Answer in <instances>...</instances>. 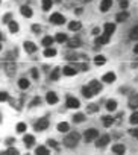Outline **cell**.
I'll return each mask as SVG.
<instances>
[{
	"label": "cell",
	"instance_id": "9a60e30c",
	"mask_svg": "<svg viewBox=\"0 0 138 155\" xmlns=\"http://www.w3.org/2000/svg\"><path fill=\"white\" fill-rule=\"evenodd\" d=\"M106 109H108V111H115V109H117V102L115 100H108L106 102Z\"/></svg>",
	"mask_w": 138,
	"mask_h": 155
},
{
	"label": "cell",
	"instance_id": "d590c367",
	"mask_svg": "<svg viewBox=\"0 0 138 155\" xmlns=\"http://www.w3.org/2000/svg\"><path fill=\"white\" fill-rule=\"evenodd\" d=\"M55 40H56L58 43H65V41H67V35H65V34H58Z\"/></svg>",
	"mask_w": 138,
	"mask_h": 155
},
{
	"label": "cell",
	"instance_id": "7c38bea8",
	"mask_svg": "<svg viewBox=\"0 0 138 155\" xmlns=\"http://www.w3.org/2000/svg\"><path fill=\"white\" fill-rule=\"evenodd\" d=\"M112 5V0H102V5H100V11L106 12Z\"/></svg>",
	"mask_w": 138,
	"mask_h": 155
},
{
	"label": "cell",
	"instance_id": "7402d4cb",
	"mask_svg": "<svg viewBox=\"0 0 138 155\" xmlns=\"http://www.w3.org/2000/svg\"><path fill=\"white\" fill-rule=\"evenodd\" d=\"M114 30H115V24H112V23H106V24H105V34L111 35Z\"/></svg>",
	"mask_w": 138,
	"mask_h": 155
},
{
	"label": "cell",
	"instance_id": "4fadbf2b",
	"mask_svg": "<svg viewBox=\"0 0 138 155\" xmlns=\"http://www.w3.org/2000/svg\"><path fill=\"white\" fill-rule=\"evenodd\" d=\"M58 131L59 132H68L70 131V125L67 122H61L59 125H58Z\"/></svg>",
	"mask_w": 138,
	"mask_h": 155
},
{
	"label": "cell",
	"instance_id": "f546056e",
	"mask_svg": "<svg viewBox=\"0 0 138 155\" xmlns=\"http://www.w3.org/2000/svg\"><path fill=\"white\" fill-rule=\"evenodd\" d=\"M18 87L21 88V90H26V88H28L29 87V81H28V79H20V81H18Z\"/></svg>",
	"mask_w": 138,
	"mask_h": 155
},
{
	"label": "cell",
	"instance_id": "680465c9",
	"mask_svg": "<svg viewBox=\"0 0 138 155\" xmlns=\"http://www.w3.org/2000/svg\"><path fill=\"white\" fill-rule=\"evenodd\" d=\"M0 49H2V44H0Z\"/></svg>",
	"mask_w": 138,
	"mask_h": 155
},
{
	"label": "cell",
	"instance_id": "836d02e7",
	"mask_svg": "<svg viewBox=\"0 0 138 155\" xmlns=\"http://www.w3.org/2000/svg\"><path fill=\"white\" fill-rule=\"evenodd\" d=\"M53 40H55V38H52V37H44V38H43V46L49 47V46L53 43Z\"/></svg>",
	"mask_w": 138,
	"mask_h": 155
},
{
	"label": "cell",
	"instance_id": "60d3db41",
	"mask_svg": "<svg viewBox=\"0 0 138 155\" xmlns=\"http://www.w3.org/2000/svg\"><path fill=\"white\" fill-rule=\"evenodd\" d=\"M17 131H18V132H24L26 131V123H18V125H17Z\"/></svg>",
	"mask_w": 138,
	"mask_h": 155
},
{
	"label": "cell",
	"instance_id": "ee69618b",
	"mask_svg": "<svg viewBox=\"0 0 138 155\" xmlns=\"http://www.w3.org/2000/svg\"><path fill=\"white\" fill-rule=\"evenodd\" d=\"M11 18H12V14H6L5 17H3V21H5V23H9Z\"/></svg>",
	"mask_w": 138,
	"mask_h": 155
},
{
	"label": "cell",
	"instance_id": "681fc988",
	"mask_svg": "<svg viewBox=\"0 0 138 155\" xmlns=\"http://www.w3.org/2000/svg\"><path fill=\"white\" fill-rule=\"evenodd\" d=\"M38 104H39V99H35V100L30 102V107H35V105H38Z\"/></svg>",
	"mask_w": 138,
	"mask_h": 155
},
{
	"label": "cell",
	"instance_id": "2e32d148",
	"mask_svg": "<svg viewBox=\"0 0 138 155\" xmlns=\"http://www.w3.org/2000/svg\"><path fill=\"white\" fill-rule=\"evenodd\" d=\"M81 44H82V43H81V40H79V38H72V40L68 41V47L74 49V47H79Z\"/></svg>",
	"mask_w": 138,
	"mask_h": 155
},
{
	"label": "cell",
	"instance_id": "bcb514c9",
	"mask_svg": "<svg viewBox=\"0 0 138 155\" xmlns=\"http://www.w3.org/2000/svg\"><path fill=\"white\" fill-rule=\"evenodd\" d=\"M129 134L133 135V137H138V128H137V129H131V131H129Z\"/></svg>",
	"mask_w": 138,
	"mask_h": 155
},
{
	"label": "cell",
	"instance_id": "c3c4849f",
	"mask_svg": "<svg viewBox=\"0 0 138 155\" xmlns=\"http://www.w3.org/2000/svg\"><path fill=\"white\" fill-rule=\"evenodd\" d=\"M32 76H34L35 79L38 78V70H37V69H32Z\"/></svg>",
	"mask_w": 138,
	"mask_h": 155
},
{
	"label": "cell",
	"instance_id": "816d5d0a",
	"mask_svg": "<svg viewBox=\"0 0 138 155\" xmlns=\"http://www.w3.org/2000/svg\"><path fill=\"white\" fill-rule=\"evenodd\" d=\"M12 143H14V139H8L6 140V144H12Z\"/></svg>",
	"mask_w": 138,
	"mask_h": 155
},
{
	"label": "cell",
	"instance_id": "ffe728a7",
	"mask_svg": "<svg viewBox=\"0 0 138 155\" xmlns=\"http://www.w3.org/2000/svg\"><path fill=\"white\" fill-rule=\"evenodd\" d=\"M21 14L29 18V17H32V9H30L29 6H26V5H24V6H21Z\"/></svg>",
	"mask_w": 138,
	"mask_h": 155
},
{
	"label": "cell",
	"instance_id": "44dd1931",
	"mask_svg": "<svg viewBox=\"0 0 138 155\" xmlns=\"http://www.w3.org/2000/svg\"><path fill=\"white\" fill-rule=\"evenodd\" d=\"M24 143H26L28 148H30V146L35 143V137L34 135H24Z\"/></svg>",
	"mask_w": 138,
	"mask_h": 155
},
{
	"label": "cell",
	"instance_id": "7dc6e473",
	"mask_svg": "<svg viewBox=\"0 0 138 155\" xmlns=\"http://www.w3.org/2000/svg\"><path fill=\"white\" fill-rule=\"evenodd\" d=\"M32 30H34V32H39V30H41V28H39L38 24H34V26H32Z\"/></svg>",
	"mask_w": 138,
	"mask_h": 155
},
{
	"label": "cell",
	"instance_id": "d6a6232c",
	"mask_svg": "<svg viewBox=\"0 0 138 155\" xmlns=\"http://www.w3.org/2000/svg\"><path fill=\"white\" fill-rule=\"evenodd\" d=\"M52 0H43V9L44 11H49V9H50V8H52Z\"/></svg>",
	"mask_w": 138,
	"mask_h": 155
},
{
	"label": "cell",
	"instance_id": "6da1fadb",
	"mask_svg": "<svg viewBox=\"0 0 138 155\" xmlns=\"http://www.w3.org/2000/svg\"><path fill=\"white\" fill-rule=\"evenodd\" d=\"M79 140H81V135H79L78 132H72V134H68L64 139V144L68 146V148H74V146L79 143Z\"/></svg>",
	"mask_w": 138,
	"mask_h": 155
},
{
	"label": "cell",
	"instance_id": "8fae6325",
	"mask_svg": "<svg viewBox=\"0 0 138 155\" xmlns=\"http://www.w3.org/2000/svg\"><path fill=\"white\" fill-rule=\"evenodd\" d=\"M24 49H26V52H29V53L37 52V46H35L34 43H30V41H26L24 43Z\"/></svg>",
	"mask_w": 138,
	"mask_h": 155
},
{
	"label": "cell",
	"instance_id": "d4e9b609",
	"mask_svg": "<svg viewBox=\"0 0 138 155\" xmlns=\"http://www.w3.org/2000/svg\"><path fill=\"white\" fill-rule=\"evenodd\" d=\"M87 111H88V114H94V113L99 111V107H97L96 104H91V105H88L87 107Z\"/></svg>",
	"mask_w": 138,
	"mask_h": 155
},
{
	"label": "cell",
	"instance_id": "7a4b0ae2",
	"mask_svg": "<svg viewBox=\"0 0 138 155\" xmlns=\"http://www.w3.org/2000/svg\"><path fill=\"white\" fill-rule=\"evenodd\" d=\"M83 137H85V141H93V140H96L97 137H99V131L97 129H87Z\"/></svg>",
	"mask_w": 138,
	"mask_h": 155
},
{
	"label": "cell",
	"instance_id": "52a82bcc",
	"mask_svg": "<svg viewBox=\"0 0 138 155\" xmlns=\"http://www.w3.org/2000/svg\"><path fill=\"white\" fill-rule=\"evenodd\" d=\"M5 70H6V73L9 75V76H12V75H15V70H17V65L14 61H9V63H6L5 65Z\"/></svg>",
	"mask_w": 138,
	"mask_h": 155
},
{
	"label": "cell",
	"instance_id": "ab89813d",
	"mask_svg": "<svg viewBox=\"0 0 138 155\" xmlns=\"http://www.w3.org/2000/svg\"><path fill=\"white\" fill-rule=\"evenodd\" d=\"M6 152H8V155H20V152H18V150H17L15 148H9V149L6 150Z\"/></svg>",
	"mask_w": 138,
	"mask_h": 155
},
{
	"label": "cell",
	"instance_id": "f907efd6",
	"mask_svg": "<svg viewBox=\"0 0 138 155\" xmlns=\"http://www.w3.org/2000/svg\"><path fill=\"white\" fill-rule=\"evenodd\" d=\"M93 34H94V35H99V34H100V29H99V28H94V29H93Z\"/></svg>",
	"mask_w": 138,
	"mask_h": 155
},
{
	"label": "cell",
	"instance_id": "7bdbcfd3",
	"mask_svg": "<svg viewBox=\"0 0 138 155\" xmlns=\"http://www.w3.org/2000/svg\"><path fill=\"white\" fill-rule=\"evenodd\" d=\"M120 6H122L123 9H126V8L129 6V2H127V0H122V2H120Z\"/></svg>",
	"mask_w": 138,
	"mask_h": 155
},
{
	"label": "cell",
	"instance_id": "f5cc1de1",
	"mask_svg": "<svg viewBox=\"0 0 138 155\" xmlns=\"http://www.w3.org/2000/svg\"><path fill=\"white\" fill-rule=\"evenodd\" d=\"M76 14H78V15L82 14V9H81V8H78V9H76Z\"/></svg>",
	"mask_w": 138,
	"mask_h": 155
},
{
	"label": "cell",
	"instance_id": "91938a15",
	"mask_svg": "<svg viewBox=\"0 0 138 155\" xmlns=\"http://www.w3.org/2000/svg\"><path fill=\"white\" fill-rule=\"evenodd\" d=\"M0 120H2V116H0Z\"/></svg>",
	"mask_w": 138,
	"mask_h": 155
},
{
	"label": "cell",
	"instance_id": "db71d44e",
	"mask_svg": "<svg viewBox=\"0 0 138 155\" xmlns=\"http://www.w3.org/2000/svg\"><path fill=\"white\" fill-rule=\"evenodd\" d=\"M133 52H135V53L138 55V44H137V46H135V49H133Z\"/></svg>",
	"mask_w": 138,
	"mask_h": 155
},
{
	"label": "cell",
	"instance_id": "6f0895ef",
	"mask_svg": "<svg viewBox=\"0 0 138 155\" xmlns=\"http://www.w3.org/2000/svg\"><path fill=\"white\" fill-rule=\"evenodd\" d=\"M0 40H2V34H0Z\"/></svg>",
	"mask_w": 138,
	"mask_h": 155
},
{
	"label": "cell",
	"instance_id": "277c9868",
	"mask_svg": "<svg viewBox=\"0 0 138 155\" xmlns=\"http://www.w3.org/2000/svg\"><path fill=\"white\" fill-rule=\"evenodd\" d=\"M50 21H52L53 24H64V23H65V18H64V15H61V14H58V12H55V14L50 15Z\"/></svg>",
	"mask_w": 138,
	"mask_h": 155
},
{
	"label": "cell",
	"instance_id": "f35d334b",
	"mask_svg": "<svg viewBox=\"0 0 138 155\" xmlns=\"http://www.w3.org/2000/svg\"><path fill=\"white\" fill-rule=\"evenodd\" d=\"M82 94L85 96V97H91L93 93L90 91V88H88V87H83V88H82Z\"/></svg>",
	"mask_w": 138,
	"mask_h": 155
},
{
	"label": "cell",
	"instance_id": "9c48e42d",
	"mask_svg": "<svg viewBox=\"0 0 138 155\" xmlns=\"http://www.w3.org/2000/svg\"><path fill=\"white\" fill-rule=\"evenodd\" d=\"M46 99H47V102H49L50 105H55L56 102H58V96H56L53 91H49L47 96H46Z\"/></svg>",
	"mask_w": 138,
	"mask_h": 155
},
{
	"label": "cell",
	"instance_id": "83f0119b",
	"mask_svg": "<svg viewBox=\"0 0 138 155\" xmlns=\"http://www.w3.org/2000/svg\"><path fill=\"white\" fill-rule=\"evenodd\" d=\"M129 107L131 108H138V94L131 97V100H129Z\"/></svg>",
	"mask_w": 138,
	"mask_h": 155
},
{
	"label": "cell",
	"instance_id": "8992f818",
	"mask_svg": "<svg viewBox=\"0 0 138 155\" xmlns=\"http://www.w3.org/2000/svg\"><path fill=\"white\" fill-rule=\"evenodd\" d=\"M87 87L90 88V91L93 93V94H96V93H99V91L102 90V85H100L99 81H91L90 85H87Z\"/></svg>",
	"mask_w": 138,
	"mask_h": 155
},
{
	"label": "cell",
	"instance_id": "5b68a950",
	"mask_svg": "<svg viewBox=\"0 0 138 155\" xmlns=\"http://www.w3.org/2000/svg\"><path fill=\"white\" fill-rule=\"evenodd\" d=\"M109 140H111V137L106 134V135H102L100 139H96V146L97 148H103V146H106L109 143Z\"/></svg>",
	"mask_w": 138,
	"mask_h": 155
},
{
	"label": "cell",
	"instance_id": "5bb4252c",
	"mask_svg": "<svg viewBox=\"0 0 138 155\" xmlns=\"http://www.w3.org/2000/svg\"><path fill=\"white\" fill-rule=\"evenodd\" d=\"M64 75L65 76H74L76 75V69H73V67H70V65H67V67H64Z\"/></svg>",
	"mask_w": 138,
	"mask_h": 155
},
{
	"label": "cell",
	"instance_id": "30bf717a",
	"mask_svg": "<svg viewBox=\"0 0 138 155\" xmlns=\"http://www.w3.org/2000/svg\"><path fill=\"white\" fill-rule=\"evenodd\" d=\"M109 41V35L108 34H103V35H100L99 38H96V44L97 46H100V44H106Z\"/></svg>",
	"mask_w": 138,
	"mask_h": 155
},
{
	"label": "cell",
	"instance_id": "ac0fdd59",
	"mask_svg": "<svg viewBox=\"0 0 138 155\" xmlns=\"http://www.w3.org/2000/svg\"><path fill=\"white\" fill-rule=\"evenodd\" d=\"M114 81H115V75L112 72L103 75V82H114Z\"/></svg>",
	"mask_w": 138,
	"mask_h": 155
},
{
	"label": "cell",
	"instance_id": "f6af8a7d",
	"mask_svg": "<svg viewBox=\"0 0 138 155\" xmlns=\"http://www.w3.org/2000/svg\"><path fill=\"white\" fill-rule=\"evenodd\" d=\"M47 144H49V146H52V148H56V146H58V143H56L55 140H52V139H50V140H47Z\"/></svg>",
	"mask_w": 138,
	"mask_h": 155
},
{
	"label": "cell",
	"instance_id": "1f68e13d",
	"mask_svg": "<svg viewBox=\"0 0 138 155\" xmlns=\"http://www.w3.org/2000/svg\"><path fill=\"white\" fill-rule=\"evenodd\" d=\"M68 28H70V30H79L81 29V23H79V21H72V23L68 24Z\"/></svg>",
	"mask_w": 138,
	"mask_h": 155
},
{
	"label": "cell",
	"instance_id": "d6986e66",
	"mask_svg": "<svg viewBox=\"0 0 138 155\" xmlns=\"http://www.w3.org/2000/svg\"><path fill=\"white\" fill-rule=\"evenodd\" d=\"M73 122H76V123L85 122V114H82V113H78V114H74V116H73Z\"/></svg>",
	"mask_w": 138,
	"mask_h": 155
},
{
	"label": "cell",
	"instance_id": "cb8c5ba5",
	"mask_svg": "<svg viewBox=\"0 0 138 155\" xmlns=\"http://www.w3.org/2000/svg\"><path fill=\"white\" fill-rule=\"evenodd\" d=\"M8 24H9V30H11L12 34L18 32V23H15V21H12V20H11Z\"/></svg>",
	"mask_w": 138,
	"mask_h": 155
},
{
	"label": "cell",
	"instance_id": "74e56055",
	"mask_svg": "<svg viewBox=\"0 0 138 155\" xmlns=\"http://www.w3.org/2000/svg\"><path fill=\"white\" fill-rule=\"evenodd\" d=\"M129 120H131V123H132V125H138V113H133L132 116H131V119H129Z\"/></svg>",
	"mask_w": 138,
	"mask_h": 155
},
{
	"label": "cell",
	"instance_id": "8d00e7d4",
	"mask_svg": "<svg viewBox=\"0 0 138 155\" xmlns=\"http://www.w3.org/2000/svg\"><path fill=\"white\" fill-rule=\"evenodd\" d=\"M58 78H59V69H55L52 72V75H50V79H52V81H56Z\"/></svg>",
	"mask_w": 138,
	"mask_h": 155
},
{
	"label": "cell",
	"instance_id": "b9f144b4",
	"mask_svg": "<svg viewBox=\"0 0 138 155\" xmlns=\"http://www.w3.org/2000/svg\"><path fill=\"white\" fill-rule=\"evenodd\" d=\"M8 93H5V91H0V102H5V100H8Z\"/></svg>",
	"mask_w": 138,
	"mask_h": 155
},
{
	"label": "cell",
	"instance_id": "4dcf8cb0",
	"mask_svg": "<svg viewBox=\"0 0 138 155\" xmlns=\"http://www.w3.org/2000/svg\"><path fill=\"white\" fill-rule=\"evenodd\" d=\"M94 63H96L97 65H103V64L106 63V59H105V56H102V55H97L96 58H94Z\"/></svg>",
	"mask_w": 138,
	"mask_h": 155
},
{
	"label": "cell",
	"instance_id": "e0dca14e",
	"mask_svg": "<svg viewBox=\"0 0 138 155\" xmlns=\"http://www.w3.org/2000/svg\"><path fill=\"white\" fill-rule=\"evenodd\" d=\"M129 18V12H120V14H117V17H115V20L117 21H126Z\"/></svg>",
	"mask_w": 138,
	"mask_h": 155
},
{
	"label": "cell",
	"instance_id": "e575fe53",
	"mask_svg": "<svg viewBox=\"0 0 138 155\" xmlns=\"http://www.w3.org/2000/svg\"><path fill=\"white\" fill-rule=\"evenodd\" d=\"M129 37H131V40H138V26H135V28L131 30V35H129Z\"/></svg>",
	"mask_w": 138,
	"mask_h": 155
},
{
	"label": "cell",
	"instance_id": "603a6c76",
	"mask_svg": "<svg viewBox=\"0 0 138 155\" xmlns=\"http://www.w3.org/2000/svg\"><path fill=\"white\" fill-rule=\"evenodd\" d=\"M112 150H114L115 154H118V155H123L124 146H123V144H115V146H112Z\"/></svg>",
	"mask_w": 138,
	"mask_h": 155
},
{
	"label": "cell",
	"instance_id": "f1b7e54d",
	"mask_svg": "<svg viewBox=\"0 0 138 155\" xmlns=\"http://www.w3.org/2000/svg\"><path fill=\"white\" fill-rule=\"evenodd\" d=\"M37 155H49V150L46 146H38L37 148Z\"/></svg>",
	"mask_w": 138,
	"mask_h": 155
},
{
	"label": "cell",
	"instance_id": "11a10c76",
	"mask_svg": "<svg viewBox=\"0 0 138 155\" xmlns=\"http://www.w3.org/2000/svg\"><path fill=\"white\" fill-rule=\"evenodd\" d=\"M0 155H8V152L6 150H3V152H0Z\"/></svg>",
	"mask_w": 138,
	"mask_h": 155
},
{
	"label": "cell",
	"instance_id": "3957f363",
	"mask_svg": "<svg viewBox=\"0 0 138 155\" xmlns=\"http://www.w3.org/2000/svg\"><path fill=\"white\" fill-rule=\"evenodd\" d=\"M47 126H49V120H47L46 117H44V119H39V120H38V122L34 125L35 131H44Z\"/></svg>",
	"mask_w": 138,
	"mask_h": 155
},
{
	"label": "cell",
	"instance_id": "9f6ffc18",
	"mask_svg": "<svg viewBox=\"0 0 138 155\" xmlns=\"http://www.w3.org/2000/svg\"><path fill=\"white\" fill-rule=\"evenodd\" d=\"M81 2H90V0H81Z\"/></svg>",
	"mask_w": 138,
	"mask_h": 155
},
{
	"label": "cell",
	"instance_id": "ba28073f",
	"mask_svg": "<svg viewBox=\"0 0 138 155\" xmlns=\"http://www.w3.org/2000/svg\"><path fill=\"white\" fill-rule=\"evenodd\" d=\"M67 107H68V108H79V107H81V104H79L78 99L68 96V97H67Z\"/></svg>",
	"mask_w": 138,
	"mask_h": 155
},
{
	"label": "cell",
	"instance_id": "484cf974",
	"mask_svg": "<svg viewBox=\"0 0 138 155\" xmlns=\"http://www.w3.org/2000/svg\"><path fill=\"white\" fill-rule=\"evenodd\" d=\"M56 55V50L55 49H46V50H44V56H46V58H52V56H55Z\"/></svg>",
	"mask_w": 138,
	"mask_h": 155
},
{
	"label": "cell",
	"instance_id": "4316f807",
	"mask_svg": "<svg viewBox=\"0 0 138 155\" xmlns=\"http://www.w3.org/2000/svg\"><path fill=\"white\" fill-rule=\"evenodd\" d=\"M102 120H103V125H105L106 128L112 126V123H114V119H112V117H108V116H105L103 119H102Z\"/></svg>",
	"mask_w": 138,
	"mask_h": 155
}]
</instances>
